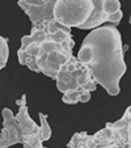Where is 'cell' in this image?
Listing matches in <instances>:
<instances>
[{
    "label": "cell",
    "instance_id": "obj_6",
    "mask_svg": "<svg viewBox=\"0 0 131 148\" xmlns=\"http://www.w3.org/2000/svg\"><path fill=\"white\" fill-rule=\"evenodd\" d=\"M95 11L91 18L79 26L81 30H91L102 24H113L117 26L121 23L123 13L121 11L119 0H92Z\"/></svg>",
    "mask_w": 131,
    "mask_h": 148
},
{
    "label": "cell",
    "instance_id": "obj_3",
    "mask_svg": "<svg viewBox=\"0 0 131 148\" xmlns=\"http://www.w3.org/2000/svg\"><path fill=\"white\" fill-rule=\"evenodd\" d=\"M55 81L56 88L62 93V101L67 105L88 102L91 93L97 88L88 68L81 64L76 56H72L59 68Z\"/></svg>",
    "mask_w": 131,
    "mask_h": 148
},
{
    "label": "cell",
    "instance_id": "obj_9",
    "mask_svg": "<svg viewBox=\"0 0 131 148\" xmlns=\"http://www.w3.org/2000/svg\"><path fill=\"white\" fill-rule=\"evenodd\" d=\"M1 115H3V129L0 131V148H9L20 143L21 130L11 109L4 108Z\"/></svg>",
    "mask_w": 131,
    "mask_h": 148
},
{
    "label": "cell",
    "instance_id": "obj_7",
    "mask_svg": "<svg viewBox=\"0 0 131 148\" xmlns=\"http://www.w3.org/2000/svg\"><path fill=\"white\" fill-rule=\"evenodd\" d=\"M16 103L19 105V113L14 117H16L20 125V130H21L20 143H23L24 148H45L39 126L29 115L28 105H26V95L21 96V98H19Z\"/></svg>",
    "mask_w": 131,
    "mask_h": 148
},
{
    "label": "cell",
    "instance_id": "obj_8",
    "mask_svg": "<svg viewBox=\"0 0 131 148\" xmlns=\"http://www.w3.org/2000/svg\"><path fill=\"white\" fill-rule=\"evenodd\" d=\"M56 0H17V4L30 18L32 24H38L53 20V8Z\"/></svg>",
    "mask_w": 131,
    "mask_h": 148
},
{
    "label": "cell",
    "instance_id": "obj_10",
    "mask_svg": "<svg viewBox=\"0 0 131 148\" xmlns=\"http://www.w3.org/2000/svg\"><path fill=\"white\" fill-rule=\"evenodd\" d=\"M8 58H9L8 39L0 36V71H1L7 66Z\"/></svg>",
    "mask_w": 131,
    "mask_h": 148
},
{
    "label": "cell",
    "instance_id": "obj_5",
    "mask_svg": "<svg viewBox=\"0 0 131 148\" xmlns=\"http://www.w3.org/2000/svg\"><path fill=\"white\" fill-rule=\"evenodd\" d=\"M95 11L92 0H56L53 20L66 28H79L91 18Z\"/></svg>",
    "mask_w": 131,
    "mask_h": 148
},
{
    "label": "cell",
    "instance_id": "obj_4",
    "mask_svg": "<svg viewBox=\"0 0 131 148\" xmlns=\"http://www.w3.org/2000/svg\"><path fill=\"white\" fill-rule=\"evenodd\" d=\"M68 148H131V108L117 122H109L102 130L89 135L76 132L67 143Z\"/></svg>",
    "mask_w": 131,
    "mask_h": 148
},
{
    "label": "cell",
    "instance_id": "obj_11",
    "mask_svg": "<svg viewBox=\"0 0 131 148\" xmlns=\"http://www.w3.org/2000/svg\"><path fill=\"white\" fill-rule=\"evenodd\" d=\"M39 122H41V126H39V130H41V136H42V140H49L51 136V130H50V126L47 123V117L46 114L43 113H39Z\"/></svg>",
    "mask_w": 131,
    "mask_h": 148
},
{
    "label": "cell",
    "instance_id": "obj_1",
    "mask_svg": "<svg viewBox=\"0 0 131 148\" xmlns=\"http://www.w3.org/2000/svg\"><path fill=\"white\" fill-rule=\"evenodd\" d=\"M91 30L81 43L78 59L88 68L96 84L110 96H118L119 80L127 70L121 33L113 24H102Z\"/></svg>",
    "mask_w": 131,
    "mask_h": 148
},
{
    "label": "cell",
    "instance_id": "obj_2",
    "mask_svg": "<svg viewBox=\"0 0 131 148\" xmlns=\"http://www.w3.org/2000/svg\"><path fill=\"white\" fill-rule=\"evenodd\" d=\"M73 46L71 28L47 20L34 25L30 34L21 38L17 58L21 66L55 80L59 68L73 56Z\"/></svg>",
    "mask_w": 131,
    "mask_h": 148
}]
</instances>
